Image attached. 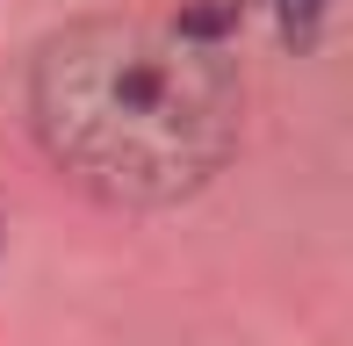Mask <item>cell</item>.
Masks as SVG:
<instances>
[{
	"instance_id": "6da1fadb",
	"label": "cell",
	"mask_w": 353,
	"mask_h": 346,
	"mask_svg": "<svg viewBox=\"0 0 353 346\" xmlns=\"http://www.w3.org/2000/svg\"><path fill=\"white\" fill-rule=\"evenodd\" d=\"M29 130L72 187L116 210H173L231 166L245 80L202 14H87L37 43Z\"/></svg>"
},
{
	"instance_id": "7a4b0ae2",
	"label": "cell",
	"mask_w": 353,
	"mask_h": 346,
	"mask_svg": "<svg viewBox=\"0 0 353 346\" xmlns=\"http://www.w3.org/2000/svg\"><path fill=\"white\" fill-rule=\"evenodd\" d=\"M274 8H281V29H288V37H310V29L325 22L332 0H274Z\"/></svg>"
},
{
	"instance_id": "3957f363",
	"label": "cell",
	"mask_w": 353,
	"mask_h": 346,
	"mask_svg": "<svg viewBox=\"0 0 353 346\" xmlns=\"http://www.w3.org/2000/svg\"><path fill=\"white\" fill-rule=\"evenodd\" d=\"M0 253H8V224H0Z\"/></svg>"
}]
</instances>
